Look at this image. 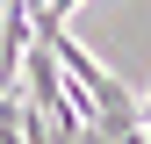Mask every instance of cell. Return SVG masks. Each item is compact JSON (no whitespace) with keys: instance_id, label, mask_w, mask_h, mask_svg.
<instances>
[{"instance_id":"cell-1","label":"cell","mask_w":151,"mask_h":144,"mask_svg":"<svg viewBox=\"0 0 151 144\" xmlns=\"http://www.w3.org/2000/svg\"><path fill=\"white\" fill-rule=\"evenodd\" d=\"M0 144H22V101L0 94Z\"/></svg>"},{"instance_id":"cell-2","label":"cell","mask_w":151,"mask_h":144,"mask_svg":"<svg viewBox=\"0 0 151 144\" xmlns=\"http://www.w3.org/2000/svg\"><path fill=\"white\" fill-rule=\"evenodd\" d=\"M72 7H79V0H43V7H36V14H43V22H65Z\"/></svg>"},{"instance_id":"cell-3","label":"cell","mask_w":151,"mask_h":144,"mask_svg":"<svg viewBox=\"0 0 151 144\" xmlns=\"http://www.w3.org/2000/svg\"><path fill=\"white\" fill-rule=\"evenodd\" d=\"M72 144H108V137H101V130H93V122H86V130H79V137H72Z\"/></svg>"}]
</instances>
